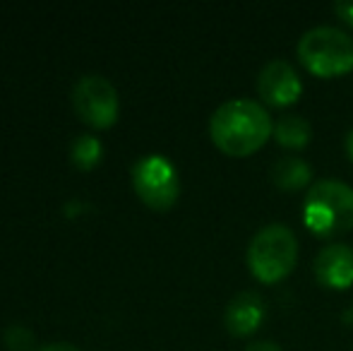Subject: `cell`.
Here are the masks:
<instances>
[{"mask_svg":"<svg viewBox=\"0 0 353 351\" xmlns=\"http://www.w3.org/2000/svg\"><path fill=\"white\" fill-rule=\"evenodd\" d=\"M274 132L270 111L255 99H228L210 118L212 142L228 157H250Z\"/></svg>","mask_w":353,"mask_h":351,"instance_id":"1","label":"cell"},{"mask_svg":"<svg viewBox=\"0 0 353 351\" xmlns=\"http://www.w3.org/2000/svg\"><path fill=\"white\" fill-rule=\"evenodd\" d=\"M303 221L320 239L353 229V188L344 181L322 178L312 183L303 200Z\"/></svg>","mask_w":353,"mask_h":351,"instance_id":"2","label":"cell"},{"mask_svg":"<svg viewBox=\"0 0 353 351\" xmlns=\"http://www.w3.org/2000/svg\"><path fill=\"white\" fill-rule=\"evenodd\" d=\"M298 263V239L286 224H267L248 243V267L262 284H276Z\"/></svg>","mask_w":353,"mask_h":351,"instance_id":"3","label":"cell"},{"mask_svg":"<svg viewBox=\"0 0 353 351\" xmlns=\"http://www.w3.org/2000/svg\"><path fill=\"white\" fill-rule=\"evenodd\" d=\"M298 58L317 77H339L353 70V39L332 24L312 27L298 39Z\"/></svg>","mask_w":353,"mask_h":351,"instance_id":"4","label":"cell"},{"mask_svg":"<svg viewBox=\"0 0 353 351\" xmlns=\"http://www.w3.org/2000/svg\"><path fill=\"white\" fill-rule=\"evenodd\" d=\"M132 188L147 207L166 212L181 195L178 171L163 154H147L132 166Z\"/></svg>","mask_w":353,"mask_h":351,"instance_id":"5","label":"cell"},{"mask_svg":"<svg viewBox=\"0 0 353 351\" xmlns=\"http://www.w3.org/2000/svg\"><path fill=\"white\" fill-rule=\"evenodd\" d=\"M72 106L92 128H108L118 118V92L103 75H84L72 87Z\"/></svg>","mask_w":353,"mask_h":351,"instance_id":"6","label":"cell"},{"mask_svg":"<svg viewBox=\"0 0 353 351\" xmlns=\"http://www.w3.org/2000/svg\"><path fill=\"white\" fill-rule=\"evenodd\" d=\"M257 94L270 106H291L303 94L301 75L288 61L274 58L257 75Z\"/></svg>","mask_w":353,"mask_h":351,"instance_id":"7","label":"cell"},{"mask_svg":"<svg viewBox=\"0 0 353 351\" xmlns=\"http://www.w3.org/2000/svg\"><path fill=\"white\" fill-rule=\"evenodd\" d=\"M267 320V301L257 291H241L226 305L223 323L233 337H250Z\"/></svg>","mask_w":353,"mask_h":351,"instance_id":"8","label":"cell"},{"mask_svg":"<svg viewBox=\"0 0 353 351\" xmlns=\"http://www.w3.org/2000/svg\"><path fill=\"white\" fill-rule=\"evenodd\" d=\"M315 279L327 289H349L353 284V248L346 243H330L312 263Z\"/></svg>","mask_w":353,"mask_h":351,"instance_id":"9","label":"cell"},{"mask_svg":"<svg viewBox=\"0 0 353 351\" xmlns=\"http://www.w3.org/2000/svg\"><path fill=\"white\" fill-rule=\"evenodd\" d=\"M272 181L279 190L293 192L303 190V188L310 185L312 181V169L305 159L296 154H283L272 164Z\"/></svg>","mask_w":353,"mask_h":351,"instance_id":"10","label":"cell"},{"mask_svg":"<svg viewBox=\"0 0 353 351\" xmlns=\"http://www.w3.org/2000/svg\"><path fill=\"white\" fill-rule=\"evenodd\" d=\"M272 135H274V140L279 142L281 147H286V150H303V147H307V142H310L312 128H310V123L303 116H298V113H283V116L276 118L274 132H272Z\"/></svg>","mask_w":353,"mask_h":351,"instance_id":"11","label":"cell"},{"mask_svg":"<svg viewBox=\"0 0 353 351\" xmlns=\"http://www.w3.org/2000/svg\"><path fill=\"white\" fill-rule=\"evenodd\" d=\"M72 161L79 166V169H92V166L99 164L101 159V142L94 135H79L77 140L72 142Z\"/></svg>","mask_w":353,"mask_h":351,"instance_id":"12","label":"cell"},{"mask_svg":"<svg viewBox=\"0 0 353 351\" xmlns=\"http://www.w3.org/2000/svg\"><path fill=\"white\" fill-rule=\"evenodd\" d=\"M5 339H8L12 351H29V347H34V334L27 328H19V325L17 328H10L5 332Z\"/></svg>","mask_w":353,"mask_h":351,"instance_id":"13","label":"cell"},{"mask_svg":"<svg viewBox=\"0 0 353 351\" xmlns=\"http://www.w3.org/2000/svg\"><path fill=\"white\" fill-rule=\"evenodd\" d=\"M334 12L339 14L346 24H351V27H353V0H341V3H336Z\"/></svg>","mask_w":353,"mask_h":351,"instance_id":"14","label":"cell"},{"mask_svg":"<svg viewBox=\"0 0 353 351\" xmlns=\"http://www.w3.org/2000/svg\"><path fill=\"white\" fill-rule=\"evenodd\" d=\"M243 351H281V347L276 342H255L250 347H245Z\"/></svg>","mask_w":353,"mask_h":351,"instance_id":"15","label":"cell"},{"mask_svg":"<svg viewBox=\"0 0 353 351\" xmlns=\"http://www.w3.org/2000/svg\"><path fill=\"white\" fill-rule=\"evenodd\" d=\"M37 351H79V349L70 342H53V344H46V347H41Z\"/></svg>","mask_w":353,"mask_h":351,"instance_id":"16","label":"cell"},{"mask_svg":"<svg viewBox=\"0 0 353 351\" xmlns=\"http://www.w3.org/2000/svg\"><path fill=\"white\" fill-rule=\"evenodd\" d=\"M344 145H346V154H349V159L353 161V130L346 132V142H344Z\"/></svg>","mask_w":353,"mask_h":351,"instance_id":"17","label":"cell"}]
</instances>
